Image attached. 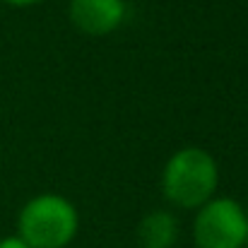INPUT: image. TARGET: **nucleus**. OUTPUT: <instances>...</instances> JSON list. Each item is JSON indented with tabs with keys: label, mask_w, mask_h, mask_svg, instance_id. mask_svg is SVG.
<instances>
[{
	"label": "nucleus",
	"mask_w": 248,
	"mask_h": 248,
	"mask_svg": "<svg viewBox=\"0 0 248 248\" xmlns=\"http://www.w3.org/2000/svg\"><path fill=\"white\" fill-rule=\"evenodd\" d=\"M0 248H31L24 239H19L17 234L15 236H5V239H0Z\"/></svg>",
	"instance_id": "nucleus-6"
},
{
	"label": "nucleus",
	"mask_w": 248,
	"mask_h": 248,
	"mask_svg": "<svg viewBox=\"0 0 248 248\" xmlns=\"http://www.w3.org/2000/svg\"><path fill=\"white\" fill-rule=\"evenodd\" d=\"M2 2H7V5H12V7H29V5H36V2H41V0H2Z\"/></svg>",
	"instance_id": "nucleus-7"
},
{
	"label": "nucleus",
	"mask_w": 248,
	"mask_h": 248,
	"mask_svg": "<svg viewBox=\"0 0 248 248\" xmlns=\"http://www.w3.org/2000/svg\"><path fill=\"white\" fill-rule=\"evenodd\" d=\"M244 217H246V232H248V202L244 205ZM246 248H248V239H246Z\"/></svg>",
	"instance_id": "nucleus-8"
},
{
	"label": "nucleus",
	"mask_w": 248,
	"mask_h": 248,
	"mask_svg": "<svg viewBox=\"0 0 248 248\" xmlns=\"http://www.w3.org/2000/svg\"><path fill=\"white\" fill-rule=\"evenodd\" d=\"M178 241V219L169 210H155L138 224L140 248H173Z\"/></svg>",
	"instance_id": "nucleus-5"
},
{
	"label": "nucleus",
	"mask_w": 248,
	"mask_h": 248,
	"mask_svg": "<svg viewBox=\"0 0 248 248\" xmlns=\"http://www.w3.org/2000/svg\"><path fill=\"white\" fill-rule=\"evenodd\" d=\"M244 205L234 198H212L193 219L195 248H246Z\"/></svg>",
	"instance_id": "nucleus-3"
},
{
	"label": "nucleus",
	"mask_w": 248,
	"mask_h": 248,
	"mask_svg": "<svg viewBox=\"0 0 248 248\" xmlns=\"http://www.w3.org/2000/svg\"><path fill=\"white\" fill-rule=\"evenodd\" d=\"M219 169L200 147H183L169 157L162 171V195L181 210H198L215 198Z\"/></svg>",
	"instance_id": "nucleus-1"
},
{
	"label": "nucleus",
	"mask_w": 248,
	"mask_h": 248,
	"mask_svg": "<svg viewBox=\"0 0 248 248\" xmlns=\"http://www.w3.org/2000/svg\"><path fill=\"white\" fill-rule=\"evenodd\" d=\"M70 22L89 36H106L123 24V0H70Z\"/></svg>",
	"instance_id": "nucleus-4"
},
{
	"label": "nucleus",
	"mask_w": 248,
	"mask_h": 248,
	"mask_svg": "<svg viewBox=\"0 0 248 248\" xmlns=\"http://www.w3.org/2000/svg\"><path fill=\"white\" fill-rule=\"evenodd\" d=\"M80 229L75 205L58 193L31 198L17 217V236L31 248H65Z\"/></svg>",
	"instance_id": "nucleus-2"
}]
</instances>
